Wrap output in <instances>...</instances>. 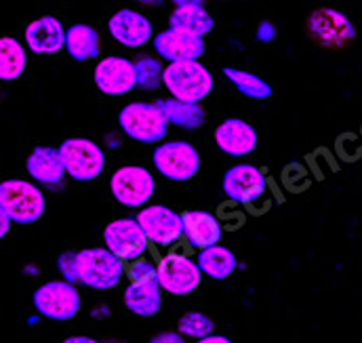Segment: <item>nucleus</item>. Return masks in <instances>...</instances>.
<instances>
[{
  "mask_svg": "<svg viewBox=\"0 0 362 343\" xmlns=\"http://www.w3.org/2000/svg\"><path fill=\"white\" fill-rule=\"evenodd\" d=\"M120 131L137 144L154 146L165 141L169 133V120L163 107L154 101H131L118 112Z\"/></svg>",
  "mask_w": 362,
  "mask_h": 343,
  "instance_id": "obj_1",
  "label": "nucleus"
},
{
  "mask_svg": "<svg viewBox=\"0 0 362 343\" xmlns=\"http://www.w3.org/2000/svg\"><path fill=\"white\" fill-rule=\"evenodd\" d=\"M0 211L19 226H32L42 219L47 200L36 181L6 179L0 183Z\"/></svg>",
  "mask_w": 362,
  "mask_h": 343,
  "instance_id": "obj_2",
  "label": "nucleus"
},
{
  "mask_svg": "<svg viewBox=\"0 0 362 343\" xmlns=\"http://www.w3.org/2000/svg\"><path fill=\"white\" fill-rule=\"evenodd\" d=\"M163 86L169 91L171 97L202 103L213 93L215 79L211 70L200 64V59H185L167 64Z\"/></svg>",
  "mask_w": 362,
  "mask_h": 343,
  "instance_id": "obj_3",
  "label": "nucleus"
},
{
  "mask_svg": "<svg viewBox=\"0 0 362 343\" xmlns=\"http://www.w3.org/2000/svg\"><path fill=\"white\" fill-rule=\"evenodd\" d=\"M78 261V284L93 291H112L120 284L127 274L124 261L112 253L107 247L81 249L76 251Z\"/></svg>",
  "mask_w": 362,
  "mask_h": 343,
  "instance_id": "obj_4",
  "label": "nucleus"
},
{
  "mask_svg": "<svg viewBox=\"0 0 362 343\" xmlns=\"http://www.w3.org/2000/svg\"><path fill=\"white\" fill-rule=\"evenodd\" d=\"M305 30L318 47L329 51L346 49L356 40V25L352 19L331 6L314 8L305 19Z\"/></svg>",
  "mask_w": 362,
  "mask_h": 343,
  "instance_id": "obj_5",
  "label": "nucleus"
},
{
  "mask_svg": "<svg viewBox=\"0 0 362 343\" xmlns=\"http://www.w3.org/2000/svg\"><path fill=\"white\" fill-rule=\"evenodd\" d=\"M32 306L47 320L68 322L78 316L83 308V297L74 282L62 278L40 284L32 295Z\"/></svg>",
  "mask_w": 362,
  "mask_h": 343,
  "instance_id": "obj_6",
  "label": "nucleus"
},
{
  "mask_svg": "<svg viewBox=\"0 0 362 343\" xmlns=\"http://www.w3.org/2000/svg\"><path fill=\"white\" fill-rule=\"evenodd\" d=\"M110 194L127 209H141L154 198L156 179L141 165H122L110 177Z\"/></svg>",
  "mask_w": 362,
  "mask_h": 343,
  "instance_id": "obj_7",
  "label": "nucleus"
},
{
  "mask_svg": "<svg viewBox=\"0 0 362 343\" xmlns=\"http://www.w3.org/2000/svg\"><path fill=\"white\" fill-rule=\"evenodd\" d=\"M59 154L70 179L89 183L105 171V152L89 137H68L59 144Z\"/></svg>",
  "mask_w": 362,
  "mask_h": 343,
  "instance_id": "obj_8",
  "label": "nucleus"
},
{
  "mask_svg": "<svg viewBox=\"0 0 362 343\" xmlns=\"http://www.w3.org/2000/svg\"><path fill=\"white\" fill-rule=\"evenodd\" d=\"M152 165L165 179L183 183V181L194 179L200 173L202 161H200L198 150L189 141L171 139V141H160L154 148Z\"/></svg>",
  "mask_w": 362,
  "mask_h": 343,
  "instance_id": "obj_9",
  "label": "nucleus"
},
{
  "mask_svg": "<svg viewBox=\"0 0 362 343\" xmlns=\"http://www.w3.org/2000/svg\"><path fill=\"white\" fill-rule=\"evenodd\" d=\"M148 240L156 249H171L183 238L181 213L167 204H146L135 215Z\"/></svg>",
  "mask_w": 362,
  "mask_h": 343,
  "instance_id": "obj_10",
  "label": "nucleus"
},
{
  "mask_svg": "<svg viewBox=\"0 0 362 343\" xmlns=\"http://www.w3.org/2000/svg\"><path fill=\"white\" fill-rule=\"evenodd\" d=\"M202 276L198 261L181 251H171L158 261V282L163 291L173 297L192 295L200 286Z\"/></svg>",
  "mask_w": 362,
  "mask_h": 343,
  "instance_id": "obj_11",
  "label": "nucleus"
},
{
  "mask_svg": "<svg viewBox=\"0 0 362 343\" xmlns=\"http://www.w3.org/2000/svg\"><path fill=\"white\" fill-rule=\"evenodd\" d=\"M105 247L116 253L124 263L144 257L150 249V240L139 226L137 217H118L103 228Z\"/></svg>",
  "mask_w": 362,
  "mask_h": 343,
  "instance_id": "obj_12",
  "label": "nucleus"
},
{
  "mask_svg": "<svg viewBox=\"0 0 362 343\" xmlns=\"http://www.w3.org/2000/svg\"><path fill=\"white\" fill-rule=\"evenodd\" d=\"M221 190L228 200L251 207L268 194V177L257 165H234L223 173Z\"/></svg>",
  "mask_w": 362,
  "mask_h": 343,
  "instance_id": "obj_13",
  "label": "nucleus"
},
{
  "mask_svg": "<svg viewBox=\"0 0 362 343\" xmlns=\"http://www.w3.org/2000/svg\"><path fill=\"white\" fill-rule=\"evenodd\" d=\"M93 85L101 95L122 97L137 88L135 62L124 55H107L93 68Z\"/></svg>",
  "mask_w": 362,
  "mask_h": 343,
  "instance_id": "obj_14",
  "label": "nucleus"
},
{
  "mask_svg": "<svg viewBox=\"0 0 362 343\" xmlns=\"http://www.w3.org/2000/svg\"><path fill=\"white\" fill-rule=\"evenodd\" d=\"M107 32L114 42H118L124 49H131V51H137V49L150 45L156 36L152 21L144 13L129 8V6L118 8L116 13L110 15Z\"/></svg>",
  "mask_w": 362,
  "mask_h": 343,
  "instance_id": "obj_15",
  "label": "nucleus"
},
{
  "mask_svg": "<svg viewBox=\"0 0 362 343\" xmlns=\"http://www.w3.org/2000/svg\"><path fill=\"white\" fill-rule=\"evenodd\" d=\"M213 139L219 152L232 158H245L253 154L259 146L257 129L243 118H226L223 122H219L213 131Z\"/></svg>",
  "mask_w": 362,
  "mask_h": 343,
  "instance_id": "obj_16",
  "label": "nucleus"
},
{
  "mask_svg": "<svg viewBox=\"0 0 362 343\" xmlns=\"http://www.w3.org/2000/svg\"><path fill=\"white\" fill-rule=\"evenodd\" d=\"M68 28L55 15H42L30 21L23 30V42L34 55H57L66 51Z\"/></svg>",
  "mask_w": 362,
  "mask_h": 343,
  "instance_id": "obj_17",
  "label": "nucleus"
},
{
  "mask_svg": "<svg viewBox=\"0 0 362 343\" xmlns=\"http://www.w3.org/2000/svg\"><path fill=\"white\" fill-rule=\"evenodd\" d=\"M156 55L171 64V62H185V59H200L204 55V38L187 34L177 28H167L158 32L152 40Z\"/></svg>",
  "mask_w": 362,
  "mask_h": 343,
  "instance_id": "obj_18",
  "label": "nucleus"
},
{
  "mask_svg": "<svg viewBox=\"0 0 362 343\" xmlns=\"http://www.w3.org/2000/svg\"><path fill=\"white\" fill-rule=\"evenodd\" d=\"M181 219H183V238L192 249L200 251V249L221 243L223 226L219 217L213 215L211 211H202V209L183 211Z\"/></svg>",
  "mask_w": 362,
  "mask_h": 343,
  "instance_id": "obj_19",
  "label": "nucleus"
},
{
  "mask_svg": "<svg viewBox=\"0 0 362 343\" xmlns=\"http://www.w3.org/2000/svg\"><path fill=\"white\" fill-rule=\"evenodd\" d=\"M25 171L32 181L40 185H59L68 175L59 148L51 146H36L25 158Z\"/></svg>",
  "mask_w": 362,
  "mask_h": 343,
  "instance_id": "obj_20",
  "label": "nucleus"
},
{
  "mask_svg": "<svg viewBox=\"0 0 362 343\" xmlns=\"http://www.w3.org/2000/svg\"><path fill=\"white\" fill-rule=\"evenodd\" d=\"M163 286L156 280H150V282H131L124 293H122V303L124 308L139 316V318H152L160 312L163 308Z\"/></svg>",
  "mask_w": 362,
  "mask_h": 343,
  "instance_id": "obj_21",
  "label": "nucleus"
},
{
  "mask_svg": "<svg viewBox=\"0 0 362 343\" xmlns=\"http://www.w3.org/2000/svg\"><path fill=\"white\" fill-rule=\"evenodd\" d=\"M196 261H198L202 274L206 278H211V280H217V282L228 280L238 267L236 253L232 249L223 247L221 243L211 245L206 249H200L198 255H196Z\"/></svg>",
  "mask_w": 362,
  "mask_h": 343,
  "instance_id": "obj_22",
  "label": "nucleus"
},
{
  "mask_svg": "<svg viewBox=\"0 0 362 343\" xmlns=\"http://www.w3.org/2000/svg\"><path fill=\"white\" fill-rule=\"evenodd\" d=\"M66 51L74 62H90L101 53L99 32L89 23H72L66 32Z\"/></svg>",
  "mask_w": 362,
  "mask_h": 343,
  "instance_id": "obj_23",
  "label": "nucleus"
},
{
  "mask_svg": "<svg viewBox=\"0 0 362 343\" xmlns=\"http://www.w3.org/2000/svg\"><path fill=\"white\" fill-rule=\"evenodd\" d=\"M156 103L163 107L169 124L185 129V131H196L206 120L202 105L196 103V101H183V99H177V97H169V99H158Z\"/></svg>",
  "mask_w": 362,
  "mask_h": 343,
  "instance_id": "obj_24",
  "label": "nucleus"
},
{
  "mask_svg": "<svg viewBox=\"0 0 362 343\" xmlns=\"http://www.w3.org/2000/svg\"><path fill=\"white\" fill-rule=\"evenodd\" d=\"M25 42L17 40L15 36H4L0 40V81L15 83L23 76L28 66Z\"/></svg>",
  "mask_w": 362,
  "mask_h": 343,
  "instance_id": "obj_25",
  "label": "nucleus"
},
{
  "mask_svg": "<svg viewBox=\"0 0 362 343\" xmlns=\"http://www.w3.org/2000/svg\"><path fill=\"white\" fill-rule=\"evenodd\" d=\"M169 25L183 30L194 36H209L215 28V19L211 13L204 8V4H194V6H175V11L169 17Z\"/></svg>",
  "mask_w": 362,
  "mask_h": 343,
  "instance_id": "obj_26",
  "label": "nucleus"
},
{
  "mask_svg": "<svg viewBox=\"0 0 362 343\" xmlns=\"http://www.w3.org/2000/svg\"><path fill=\"white\" fill-rule=\"evenodd\" d=\"M223 76L230 85L234 86L240 95H245L247 99L253 101H266L274 95V88L268 81H264L259 74L249 72V70H240V68H223Z\"/></svg>",
  "mask_w": 362,
  "mask_h": 343,
  "instance_id": "obj_27",
  "label": "nucleus"
},
{
  "mask_svg": "<svg viewBox=\"0 0 362 343\" xmlns=\"http://www.w3.org/2000/svg\"><path fill=\"white\" fill-rule=\"evenodd\" d=\"M165 68L167 66H163V59L160 57L144 55V57L135 59L137 88H141V91H156L158 86H163Z\"/></svg>",
  "mask_w": 362,
  "mask_h": 343,
  "instance_id": "obj_28",
  "label": "nucleus"
},
{
  "mask_svg": "<svg viewBox=\"0 0 362 343\" xmlns=\"http://www.w3.org/2000/svg\"><path fill=\"white\" fill-rule=\"evenodd\" d=\"M177 331L185 339L202 342L206 335L215 331V322L202 312H185L177 322Z\"/></svg>",
  "mask_w": 362,
  "mask_h": 343,
  "instance_id": "obj_29",
  "label": "nucleus"
},
{
  "mask_svg": "<svg viewBox=\"0 0 362 343\" xmlns=\"http://www.w3.org/2000/svg\"><path fill=\"white\" fill-rule=\"evenodd\" d=\"M127 276L131 282H150L158 278V263H154L152 259H148L146 255L129 263L127 267Z\"/></svg>",
  "mask_w": 362,
  "mask_h": 343,
  "instance_id": "obj_30",
  "label": "nucleus"
},
{
  "mask_svg": "<svg viewBox=\"0 0 362 343\" xmlns=\"http://www.w3.org/2000/svg\"><path fill=\"white\" fill-rule=\"evenodd\" d=\"M57 272L62 274L64 280L78 284V261H76V251H66L57 257Z\"/></svg>",
  "mask_w": 362,
  "mask_h": 343,
  "instance_id": "obj_31",
  "label": "nucleus"
},
{
  "mask_svg": "<svg viewBox=\"0 0 362 343\" xmlns=\"http://www.w3.org/2000/svg\"><path fill=\"white\" fill-rule=\"evenodd\" d=\"M255 38H257L259 42H264V45L272 42V40L276 38V25H274L272 21H262V23L257 25V30H255Z\"/></svg>",
  "mask_w": 362,
  "mask_h": 343,
  "instance_id": "obj_32",
  "label": "nucleus"
},
{
  "mask_svg": "<svg viewBox=\"0 0 362 343\" xmlns=\"http://www.w3.org/2000/svg\"><path fill=\"white\" fill-rule=\"evenodd\" d=\"M183 339L185 337L181 335L180 331H163V333L152 337V343H183Z\"/></svg>",
  "mask_w": 362,
  "mask_h": 343,
  "instance_id": "obj_33",
  "label": "nucleus"
},
{
  "mask_svg": "<svg viewBox=\"0 0 362 343\" xmlns=\"http://www.w3.org/2000/svg\"><path fill=\"white\" fill-rule=\"evenodd\" d=\"M13 223H15V221H13L6 213L0 211V238H6V234H8V230H11Z\"/></svg>",
  "mask_w": 362,
  "mask_h": 343,
  "instance_id": "obj_34",
  "label": "nucleus"
},
{
  "mask_svg": "<svg viewBox=\"0 0 362 343\" xmlns=\"http://www.w3.org/2000/svg\"><path fill=\"white\" fill-rule=\"evenodd\" d=\"M200 343H232V339L228 337V335H219V333H211V335H206L204 339Z\"/></svg>",
  "mask_w": 362,
  "mask_h": 343,
  "instance_id": "obj_35",
  "label": "nucleus"
},
{
  "mask_svg": "<svg viewBox=\"0 0 362 343\" xmlns=\"http://www.w3.org/2000/svg\"><path fill=\"white\" fill-rule=\"evenodd\" d=\"M66 343H95V339L87 337V335H74V337H68Z\"/></svg>",
  "mask_w": 362,
  "mask_h": 343,
  "instance_id": "obj_36",
  "label": "nucleus"
},
{
  "mask_svg": "<svg viewBox=\"0 0 362 343\" xmlns=\"http://www.w3.org/2000/svg\"><path fill=\"white\" fill-rule=\"evenodd\" d=\"M175 6H194V4H204V0H171Z\"/></svg>",
  "mask_w": 362,
  "mask_h": 343,
  "instance_id": "obj_37",
  "label": "nucleus"
},
{
  "mask_svg": "<svg viewBox=\"0 0 362 343\" xmlns=\"http://www.w3.org/2000/svg\"><path fill=\"white\" fill-rule=\"evenodd\" d=\"M133 2L144 4V6H158V4H163V0H133Z\"/></svg>",
  "mask_w": 362,
  "mask_h": 343,
  "instance_id": "obj_38",
  "label": "nucleus"
}]
</instances>
